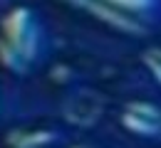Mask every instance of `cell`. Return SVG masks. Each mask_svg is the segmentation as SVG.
I'll list each match as a JSON object with an SVG mask.
<instances>
[{
	"instance_id": "1",
	"label": "cell",
	"mask_w": 161,
	"mask_h": 148,
	"mask_svg": "<svg viewBox=\"0 0 161 148\" xmlns=\"http://www.w3.org/2000/svg\"><path fill=\"white\" fill-rule=\"evenodd\" d=\"M47 54V30L32 8L18 5L0 22V64L13 74L32 72Z\"/></svg>"
},
{
	"instance_id": "2",
	"label": "cell",
	"mask_w": 161,
	"mask_h": 148,
	"mask_svg": "<svg viewBox=\"0 0 161 148\" xmlns=\"http://www.w3.org/2000/svg\"><path fill=\"white\" fill-rule=\"evenodd\" d=\"M99 22L126 32L146 35L161 22V0H62Z\"/></svg>"
},
{
	"instance_id": "3",
	"label": "cell",
	"mask_w": 161,
	"mask_h": 148,
	"mask_svg": "<svg viewBox=\"0 0 161 148\" xmlns=\"http://www.w3.org/2000/svg\"><path fill=\"white\" fill-rule=\"evenodd\" d=\"M121 124L136 136L156 138L161 136V111L149 104H131L121 114Z\"/></svg>"
},
{
	"instance_id": "4",
	"label": "cell",
	"mask_w": 161,
	"mask_h": 148,
	"mask_svg": "<svg viewBox=\"0 0 161 148\" xmlns=\"http://www.w3.org/2000/svg\"><path fill=\"white\" fill-rule=\"evenodd\" d=\"M144 62L151 69V74L156 77V82L161 84V49H149L146 57H144Z\"/></svg>"
}]
</instances>
